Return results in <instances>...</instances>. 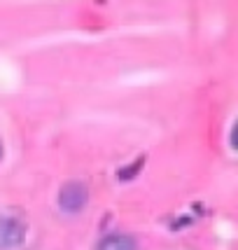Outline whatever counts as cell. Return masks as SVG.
<instances>
[{
    "mask_svg": "<svg viewBox=\"0 0 238 250\" xmlns=\"http://www.w3.org/2000/svg\"><path fill=\"white\" fill-rule=\"evenodd\" d=\"M142 162H145V157H138L133 166H126V168H121V171H119V180H131L133 175H136V173H138V171H140Z\"/></svg>",
    "mask_w": 238,
    "mask_h": 250,
    "instance_id": "277c9868",
    "label": "cell"
},
{
    "mask_svg": "<svg viewBox=\"0 0 238 250\" xmlns=\"http://www.w3.org/2000/svg\"><path fill=\"white\" fill-rule=\"evenodd\" d=\"M96 250H138V243L131 234H110L105 239H100Z\"/></svg>",
    "mask_w": 238,
    "mask_h": 250,
    "instance_id": "3957f363",
    "label": "cell"
},
{
    "mask_svg": "<svg viewBox=\"0 0 238 250\" xmlns=\"http://www.w3.org/2000/svg\"><path fill=\"white\" fill-rule=\"evenodd\" d=\"M56 201H59V208L65 215H77L89 204V187L82 180H68L61 185Z\"/></svg>",
    "mask_w": 238,
    "mask_h": 250,
    "instance_id": "7a4b0ae2",
    "label": "cell"
},
{
    "mask_svg": "<svg viewBox=\"0 0 238 250\" xmlns=\"http://www.w3.org/2000/svg\"><path fill=\"white\" fill-rule=\"evenodd\" d=\"M28 239V220L19 208L0 213V250H23Z\"/></svg>",
    "mask_w": 238,
    "mask_h": 250,
    "instance_id": "6da1fadb",
    "label": "cell"
},
{
    "mask_svg": "<svg viewBox=\"0 0 238 250\" xmlns=\"http://www.w3.org/2000/svg\"><path fill=\"white\" fill-rule=\"evenodd\" d=\"M0 162H2V141H0Z\"/></svg>",
    "mask_w": 238,
    "mask_h": 250,
    "instance_id": "8992f818",
    "label": "cell"
},
{
    "mask_svg": "<svg viewBox=\"0 0 238 250\" xmlns=\"http://www.w3.org/2000/svg\"><path fill=\"white\" fill-rule=\"evenodd\" d=\"M229 141H231V147L238 150V122L234 124V129H231V133H229Z\"/></svg>",
    "mask_w": 238,
    "mask_h": 250,
    "instance_id": "5b68a950",
    "label": "cell"
}]
</instances>
